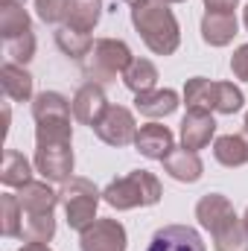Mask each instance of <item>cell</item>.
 I'll use <instances>...</instances> for the list:
<instances>
[{
    "label": "cell",
    "instance_id": "ffe728a7",
    "mask_svg": "<svg viewBox=\"0 0 248 251\" xmlns=\"http://www.w3.org/2000/svg\"><path fill=\"white\" fill-rule=\"evenodd\" d=\"M123 85L134 97L146 94V91H155V85H158V67L149 59H131V64L123 70Z\"/></svg>",
    "mask_w": 248,
    "mask_h": 251
},
{
    "label": "cell",
    "instance_id": "484cf974",
    "mask_svg": "<svg viewBox=\"0 0 248 251\" xmlns=\"http://www.w3.org/2000/svg\"><path fill=\"white\" fill-rule=\"evenodd\" d=\"M24 225H21V240L24 243H50L56 237V216L53 213H24Z\"/></svg>",
    "mask_w": 248,
    "mask_h": 251
},
{
    "label": "cell",
    "instance_id": "d6986e66",
    "mask_svg": "<svg viewBox=\"0 0 248 251\" xmlns=\"http://www.w3.org/2000/svg\"><path fill=\"white\" fill-rule=\"evenodd\" d=\"M24 32H32V21H29L24 3H18V0H0V35H3V41L18 38Z\"/></svg>",
    "mask_w": 248,
    "mask_h": 251
},
{
    "label": "cell",
    "instance_id": "ab89813d",
    "mask_svg": "<svg viewBox=\"0 0 248 251\" xmlns=\"http://www.w3.org/2000/svg\"><path fill=\"white\" fill-rule=\"evenodd\" d=\"M123 3H131V6H134V3H140V0H123Z\"/></svg>",
    "mask_w": 248,
    "mask_h": 251
},
{
    "label": "cell",
    "instance_id": "e575fe53",
    "mask_svg": "<svg viewBox=\"0 0 248 251\" xmlns=\"http://www.w3.org/2000/svg\"><path fill=\"white\" fill-rule=\"evenodd\" d=\"M18 251H53V249L44 246V243H26V246H21Z\"/></svg>",
    "mask_w": 248,
    "mask_h": 251
},
{
    "label": "cell",
    "instance_id": "d4e9b609",
    "mask_svg": "<svg viewBox=\"0 0 248 251\" xmlns=\"http://www.w3.org/2000/svg\"><path fill=\"white\" fill-rule=\"evenodd\" d=\"M213 249L216 251H248V228L240 216H231L219 231H213Z\"/></svg>",
    "mask_w": 248,
    "mask_h": 251
},
{
    "label": "cell",
    "instance_id": "44dd1931",
    "mask_svg": "<svg viewBox=\"0 0 248 251\" xmlns=\"http://www.w3.org/2000/svg\"><path fill=\"white\" fill-rule=\"evenodd\" d=\"M0 181H3L6 187H18V190L32 181V164L24 158V152H18V149H6V152H3Z\"/></svg>",
    "mask_w": 248,
    "mask_h": 251
},
{
    "label": "cell",
    "instance_id": "7a4b0ae2",
    "mask_svg": "<svg viewBox=\"0 0 248 251\" xmlns=\"http://www.w3.org/2000/svg\"><path fill=\"white\" fill-rule=\"evenodd\" d=\"M164 196L161 181L146 170H131L123 178H114L102 190V201L114 210H131V207H152Z\"/></svg>",
    "mask_w": 248,
    "mask_h": 251
},
{
    "label": "cell",
    "instance_id": "4dcf8cb0",
    "mask_svg": "<svg viewBox=\"0 0 248 251\" xmlns=\"http://www.w3.org/2000/svg\"><path fill=\"white\" fill-rule=\"evenodd\" d=\"M6 56L15 64H24L26 67V64L35 59V35L32 32H24L18 38H9L6 41Z\"/></svg>",
    "mask_w": 248,
    "mask_h": 251
},
{
    "label": "cell",
    "instance_id": "8992f818",
    "mask_svg": "<svg viewBox=\"0 0 248 251\" xmlns=\"http://www.w3.org/2000/svg\"><path fill=\"white\" fill-rule=\"evenodd\" d=\"M79 249L82 251H125L128 249L125 228L117 219H94L79 234Z\"/></svg>",
    "mask_w": 248,
    "mask_h": 251
},
{
    "label": "cell",
    "instance_id": "ac0fdd59",
    "mask_svg": "<svg viewBox=\"0 0 248 251\" xmlns=\"http://www.w3.org/2000/svg\"><path fill=\"white\" fill-rule=\"evenodd\" d=\"M213 158L228 170L248 164V137L246 134H222V137H216L213 140Z\"/></svg>",
    "mask_w": 248,
    "mask_h": 251
},
{
    "label": "cell",
    "instance_id": "836d02e7",
    "mask_svg": "<svg viewBox=\"0 0 248 251\" xmlns=\"http://www.w3.org/2000/svg\"><path fill=\"white\" fill-rule=\"evenodd\" d=\"M240 0H204V9L207 12H234Z\"/></svg>",
    "mask_w": 248,
    "mask_h": 251
},
{
    "label": "cell",
    "instance_id": "3957f363",
    "mask_svg": "<svg viewBox=\"0 0 248 251\" xmlns=\"http://www.w3.org/2000/svg\"><path fill=\"white\" fill-rule=\"evenodd\" d=\"M59 199H62V207H64V216H67V225L73 231H85L94 219H97V207L102 201V193L97 190L94 181L88 178H67L59 190Z\"/></svg>",
    "mask_w": 248,
    "mask_h": 251
},
{
    "label": "cell",
    "instance_id": "f35d334b",
    "mask_svg": "<svg viewBox=\"0 0 248 251\" xmlns=\"http://www.w3.org/2000/svg\"><path fill=\"white\" fill-rule=\"evenodd\" d=\"M243 225L248 228V207H246V213H243Z\"/></svg>",
    "mask_w": 248,
    "mask_h": 251
},
{
    "label": "cell",
    "instance_id": "4fadbf2b",
    "mask_svg": "<svg viewBox=\"0 0 248 251\" xmlns=\"http://www.w3.org/2000/svg\"><path fill=\"white\" fill-rule=\"evenodd\" d=\"M231 216H237L234 213V204H231V199L228 196H222V193H207V196H201L198 201H196V219H198V225L204 228V231H219Z\"/></svg>",
    "mask_w": 248,
    "mask_h": 251
},
{
    "label": "cell",
    "instance_id": "60d3db41",
    "mask_svg": "<svg viewBox=\"0 0 248 251\" xmlns=\"http://www.w3.org/2000/svg\"><path fill=\"white\" fill-rule=\"evenodd\" d=\"M167 3H184V0H167Z\"/></svg>",
    "mask_w": 248,
    "mask_h": 251
},
{
    "label": "cell",
    "instance_id": "83f0119b",
    "mask_svg": "<svg viewBox=\"0 0 248 251\" xmlns=\"http://www.w3.org/2000/svg\"><path fill=\"white\" fill-rule=\"evenodd\" d=\"M21 225H24V210L15 193L0 196V234L9 240H21Z\"/></svg>",
    "mask_w": 248,
    "mask_h": 251
},
{
    "label": "cell",
    "instance_id": "74e56055",
    "mask_svg": "<svg viewBox=\"0 0 248 251\" xmlns=\"http://www.w3.org/2000/svg\"><path fill=\"white\" fill-rule=\"evenodd\" d=\"M243 24H246V29H248V6H246V12H243Z\"/></svg>",
    "mask_w": 248,
    "mask_h": 251
},
{
    "label": "cell",
    "instance_id": "8fae6325",
    "mask_svg": "<svg viewBox=\"0 0 248 251\" xmlns=\"http://www.w3.org/2000/svg\"><path fill=\"white\" fill-rule=\"evenodd\" d=\"M216 134V120L210 111H196V108H187L184 120H181V146L184 149H204Z\"/></svg>",
    "mask_w": 248,
    "mask_h": 251
},
{
    "label": "cell",
    "instance_id": "ba28073f",
    "mask_svg": "<svg viewBox=\"0 0 248 251\" xmlns=\"http://www.w3.org/2000/svg\"><path fill=\"white\" fill-rule=\"evenodd\" d=\"M146 251H207L201 243V234L190 225H167L158 228L149 240Z\"/></svg>",
    "mask_w": 248,
    "mask_h": 251
},
{
    "label": "cell",
    "instance_id": "603a6c76",
    "mask_svg": "<svg viewBox=\"0 0 248 251\" xmlns=\"http://www.w3.org/2000/svg\"><path fill=\"white\" fill-rule=\"evenodd\" d=\"M70 114H73L70 102L64 100L62 94H56V91H41L32 100V117H35V123H41V120H70Z\"/></svg>",
    "mask_w": 248,
    "mask_h": 251
},
{
    "label": "cell",
    "instance_id": "d590c367",
    "mask_svg": "<svg viewBox=\"0 0 248 251\" xmlns=\"http://www.w3.org/2000/svg\"><path fill=\"white\" fill-rule=\"evenodd\" d=\"M9 120H12V114H9V105H3V134H9Z\"/></svg>",
    "mask_w": 248,
    "mask_h": 251
},
{
    "label": "cell",
    "instance_id": "52a82bcc",
    "mask_svg": "<svg viewBox=\"0 0 248 251\" xmlns=\"http://www.w3.org/2000/svg\"><path fill=\"white\" fill-rule=\"evenodd\" d=\"M32 164L44 176V181H59V184H64L67 178H73V149H70V143L35 146V161Z\"/></svg>",
    "mask_w": 248,
    "mask_h": 251
},
{
    "label": "cell",
    "instance_id": "2e32d148",
    "mask_svg": "<svg viewBox=\"0 0 248 251\" xmlns=\"http://www.w3.org/2000/svg\"><path fill=\"white\" fill-rule=\"evenodd\" d=\"M18 201L24 213H53L62 199H59V190H53L47 181H29L21 187Z\"/></svg>",
    "mask_w": 248,
    "mask_h": 251
},
{
    "label": "cell",
    "instance_id": "9a60e30c",
    "mask_svg": "<svg viewBox=\"0 0 248 251\" xmlns=\"http://www.w3.org/2000/svg\"><path fill=\"white\" fill-rule=\"evenodd\" d=\"M32 73L24 67V64L6 62L0 67V85H3V94L12 100V102H29L35 100L32 97Z\"/></svg>",
    "mask_w": 248,
    "mask_h": 251
},
{
    "label": "cell",
    "instance_id": "1f68e13d",
    "mask_svg": "<svg viewBox=\"0 0 248 251\" xmlns=\"http://www.w3.org/2000/svg\"><path fill=\"white\" fill-rule=\"evenodd\" d=\"M70 0H35V12L44 24H62L67 21Z\"/></svg>",
    "mask_w": 248,
    "mask_h": 251
},
{
    "label": "cell",
    "instance_id": "6da1fadb",
    "mask_svg": "<svg viewBox=\"0 0 248 251\" xmlns=\"http://www.w3.org/2000/svg\"><path fill=\"white\" fill-rule=\"evenodd\" d=\"M131 26L155 56H173L181 44V26L167 0H140L131 6Z\"/></svg>",
    "mask_w": 248,
    "mask_h": 251
},
{
    "label": "cell",
    "instance_id": "5bb4252c",
    "mask_svg": "<svg viewBox=\"0 0 248 251\" xmlns=\"http://www.w3.org/2000/svg\"><path fill=\"white\" fill-rule=\"evenodd\" d=\"M164 173L170 176V178H175V181H181V184H196L198 178H201V173H204V164H201V158H198V152H193V149H173L164 161Z\"/></svg>",
    "mask_w": 248,
    "mask_h": 251
},
{
    "label": "cell",
    "instance_id": "5b68a950",
    "mask_svg": "<svg viewBox=\"0 0 248 251\" xmlns=\"http://www.w3.org/2000/svg\"><path fill=\"white\" fill-rule=\"evenodd\" d=\"M97 137L114 149H123L128 143H134V134H137V123H134V114L125 108V105H108L105 114L99 117V123L94 126Z\"/></svg>",
    "mask_w": 248,
    "mask_h": 251
},
{
    "label": "cell",
    "instance_id": "7402d4cb",
    "mask_svg": "<svg viewBox=\"0 0 248 251\" xmlns=\"http://www.w3.org/2000/svg\"><path fill=\"white\" fill-rule=\"evenodd\" d=\"M184 105L196 111H210L216 108V82L204 79V76H193L184 85Z\"/></svg>",
    "mask_w": 248,
    "mask_h": 251
},
{
    "label": "cell",
    "instance_id": "f1b7e54d",
    "mask_svg": "<svg viewBox=\"0 0 248 251\" xmlns=\"http://www.w3.org/2000/svg\"><path fill=\"white\" fill-rule=\"evenodd\" d=\"M73 140L70 120H41L35 126V146H59Z\"/></svg>",
    "mask_w": 248,
    "mask_h": 251
},
{
    "label": "cell",
    "instance_id": "7c38bea8",
    "mask_svg": "<svg viewBox=\"0 0 248 251\" xmlns=\"http://www.w3.org/2000/svg\"><path fill=\"white\" fill-rule=\"evenodd\" d=\"M240 32V21L234 12H204L201 18V41L207 47H228Z\"/></svg>",
    "mask_w": 248,
    "mask_h": 251
},
{
    "label": "cell",
    "instance_id": "4316f807",
    "mask_svg": "<svg viewBox=\"0 0 248 251\" xmlns=\"http://www.w3.org/2000/svg\"><path fill=\"white\" fill-rule=\"evenodd\" d=\"M56 44H59V50H62L67 59H85V56H91V50H94V41H91V35L88 32H79V29H73V26H59L56 29Z\"/></svg>",
    "mask_w": 248,
    "mask_h": 251
},
{
    "label": "cell",
    "instance_id": "b9f144b4",
    "mask_svg": "<svg viewBox=\"0 0 248 251\" xmlns=\"http://www.w3.org/2000/svg\"><path fill=\"white\" fill-rule=\"evenodd\" d=\"M18 3H24V0H18Z\"/></svg>",
    "mask_w": 248,
    "mask_h": 251
},
{
    "label": "cell",
    "instance_id": "9c48e42d",
    "mask_svg": "<svg viewBox=\"0 0 248 251\" xmlns=\"http://www.w3.org/2000/svg\"><path fill=\"white\" fill-rule=\"evenodd\" d=\"M70 108H73V117H76L79 123L94 128V126L99 123V117L105 114V108H108V100H105L102 85H97V82H85V85L73 94Z\"/></svg>",
    "mask_w": 248,
    "mask_h": 251
},
{
    "label": "cell",
    "instance_id": "cb8c5ba5",
    "mask_svg": "<svg viewBox=\"0 0 248 251\" xmlns=\"http://www.w3.org/2000/svg\"><path fill=\"white\" fill-rule=\"evenodd\" d=\"M99 15H102V0H70L64 26H73L79 32H91L99 24Z\"/></svg>",
    "mask_w": 248,
    "mask_h": 251
},
{
    "label": "cell",
    "instance_id": "277c9868",
    "mask_svg": "<svg viewBox=\"0 0 248 251\" xmlns=\"http://www.w3.org/2000/svg\"><path fill=\"white\" fill-rule=\"evenodd\" d=\"M131 50L128 44L120 38H97L94 41V50H91V62L85 64V76L88 82H97V85H111L117 79V73L123 76V70L131 64Z\"/></svg>",
    "mask_w": 248,
    "mask_h": 251
},
{
    "label": "cell",
    "instance_id": "d6a6232c",
    "mask_svg": "<svg viewBox=\"0 0 248 251\" xmlns=\"http://www.w3.org/2000/svg\"><path fill=\"white\" fill-rule=\"evenodd\" d=\"M231 70H234L237 79L248 82V44H240V47L234 50V56H231Z\"/></svg>",
    "mask_w": 248,
    "mask_h": 251
},
{
    "label": "cell",
    "instance_id": "30bf717a",
    "mask_svg": "<svg viewBox=\"0 0 248 251\" xmlns=\"http://www.w3.org/2000/svg\"><path fill=\"white\" fill-rule=\"evenodd\" d=\"M134 149L143 158H149V161H164L175 149V137H173V131L167 126L146 123V126H140L137 134H134Z\"/></svg>",
    "mask_w": 248,
    "mask_h": 251
},
{
    "label": "cell",
    "instance_id": "f546056e",
    "mask_svg": "<svg viewBox=\"0 0 248 251\" xmlns=\"http://www.w3.org/2000/svg\"><path fill=\"white\" fill-rule=\"evenodd\" d=\"M246 105V97L243 91L234 85V82H216V114H237L243 111Z\"/></svg>",
    "mask_w": 248,
    "mask_h": 251
},
{
    "label": "cell",
    "instance_id": "e0dca14e",
    "mask_svg": "<svg viewBox=\"0 0 248 251\" xmlns=\"http://www.w3.org/2000/svg\"><path fill=\"white\" fill-rule=\"evenodd\" d=\"M134 108L143 117H149V120H161V117H170L178 108V94L173 88H155V91L137 94L134 97Z\"/></svg>",
    "mask_w": 248,
    "mask_h": 251
},
{
    "label": "cell",
    "instance_id": "8d00e7d4",
    "mask_svg": "<svg viewBox=\"0 0 248 251\" xmlns=\"http://www.w3.org/2000/svg\"><path fill=\"white\" fill-rule=\"evenodd\" d=\"M243 134L248 137V111H246V123H243Z\"/></svg>",
    "mask_w": 248,
    "mask_h": 251
}]
</instances>
